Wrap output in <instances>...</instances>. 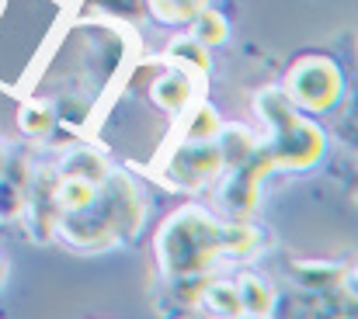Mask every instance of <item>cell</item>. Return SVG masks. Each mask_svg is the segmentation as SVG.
I'll list each match as a JSON object with an SVG mask.
<instances>
[{
  "mask_svg": "<svg viewBox=\"0 0 358 319\" xmlns=\"http://www.w3.org/2000/svg\"><path fill=\"white\" fill-rule=\"evenodd\" d=\"M237 295H240V309L243 316H271L275 306V292L264 278L257 274H240L237 278Z\"/></svg>",
  "mask_w": 358,
  "mask_h": 319,
  "instance_id": "11",
  "label": "cell"
},
{
  "mask_svg": "<svg viewBox=\"0 0 358 319\" xmlns=\"http://www.w3.org/2000/svg\"><path fill=\"white\" fill-rule=\"evenodd\" d=\"M261 243L257 229L250 222H223V243H220V253H234V257H247L254 253Z\"/></svg>",
  "mask_w": 358,
  "mask_h": 319,
  "instance_id": "19",
  "label": "cell"
},
{
  "mask_svg": "<svg viewBox=\"0 0 358 319\" xmlns=\"http://www.w3.org/2000/svg\"><path fill=\"white\" fill-rule=\"evenodd\" d=\"M146 218V202L125 174H112L98 184V198L80 212H59L56 229L77 250H105L139 232Z\"/></svg>",
  "mask_w": 358,
  "mask_h": 319,
  "instance_id": "1",
  "label": "cell"
},
{
  "mask_svg": "<svg viewBox=\"0 0 358 319\" xmlns=\"http://www.w3.org/2000/svg\"><path fill=\"white\" fill-rule=\"evenodd\" d=\"M59 174H66V177H84V181H91V184H101V181L108 177V163H105L101 153L80 146V149H70V153L63 156Z\"/></svg>",
  "mask_w": 358,
  "mask_h": 319,
  "instance_id": "12",
  "label": "cell"
},
{
  "mask_svg": "<svg viewBox=\"0 0 358 319\" xmlns=\"http://www.w3.org/2000/svg\"><path fill=\"white\" fill-rule=\"evenodd\" d=\"M7 167V149H3V142H0V170Z\"/></svg>",
  "mask_w": 358,
  "mask_h": 319,
  "instance_id": "23",
  "label": "cell"
},
{
  "mask_svg": "<svg viewBox=\"0 0 358 319\" xmlns=\"http://www.w3.org/2000/svg\"><path fill=\"white\" fill-rule=\"evenodd\" d=\"M52 181L56 174H38V177H28V191H24V209L28 215V232L35 239H49L52 229H56V198H52Z\"/></svg>",
  "mask_w": 358,
  "mask_h": 319,
  "instance_id": "7",
  "label": "cell"
},
{
  "mask_svg": "<svg viewBox=\"0 0 358 319\" xmlns=\"http://www.w3.org/2000/svg\"><path fill=\"white\" fill-rule=\"evenodd\" d=\"M345 267L341 264H292V281L303 292H324L345 285Z\"/></svg>",
  "mask_w": 358,
  "mask_h": 319,
  "instance_id": "13",
  "label": "cell"
},
{
  "mask_svg": "<svg viewBox=\"0 0 358 319\" xmlns=\"http://www.w3.org/2000/svg\"><path fill=\"white\" fill-rule=\"evenodd\" d=\"M150 98H153V105L164 107V111H174V114L185 111V107L192 105V98H195V73H188L185 66L167 70L164 77L153 80Z\"/></svg>",
  "mask_w": 358,
  "mask_h": 319,
  "instance_id": "8",
  "label": "cell"
},
{
  "mask_svg": "<svg viewBox=\"0 0 358 319\" xmlns=\"http://www.w3.org/2000/svg\"><path fill=\"white\" fill-rule=\"evenodd\" d=\"M3 281H7V260L0 257V285H3Z\"/></svg>",
  "mask_w": 358,
  "mask_h": 319,
  "instance_id": "22",
  "label": "cell"
},
{
  "mask_svg": "<svg viewBox=\"0 0 358 319\" xmlns=\"http://www.w3.org/2000/svg\"><path fill=\"white\" fill-rule=\"evenodd\" d=\"M216 146H220L223 167H237V163H243L257 149V135L250 128H243V125H220Z\"/></svg>",
  "mask_w": 358,
  "mask_h": 319,
  "instance_id": "10",
  "label": "cell"
},
{
  "mask_svg": "<svg viewBox=\"0 0 358 319\" xmlns=\"http://www.w3.org/2000/svg\"><path fill=\"white\" fill-rule=\"evenodd\" d=\"M230 181L223 184V205L234 215H250L257 209V198H261V181L275 170V160L268 153V146H257L243 163L230 167Z\"/></svg>",
  "mask_w": 358,
  "mask_h": 319,
  "instance_id": "6",
  "label": "cell"
},
{
  "mask_svg": "<svg viewBox=\"0 0 358 319\" xmlns=\"http://www.w3.org/2000/svg\"><path fill=\"white\" fill-rule=\"evenodd\" d=\"M192 38H199L202 45H220L227 42V17L216 14L213 7H202L192 21Z\"/></svg>",
  "mask_w": 358,
  "mask_h": 319,
  "instance_id": "20",
  "label": "cell"
},
{
  "mask_svg": "<svg viewBox=\"0 0 358 319\" xmlns=\"http://www.w3.org/2000/svg\"><path fill=\"white\" fill-rule=\"evenodd\" d=\"M202 7H209V0H146V10L164 24H192Z\"/></svg>",
  "mask_w": 358,
  "mask_h": 319,
  "instance_id": "15",
  "label": "cell"
},
{
  "mask_svg": "<svg viewBox=\"0 0 358 319\" xmlns=\"http://www.w3.org/2000/svg\"><path fill=\"white\" fill-rule=\"evenodd\" d=\"M199 302H202V306H209L216 316H243L237 285H234V281H206V288H202Z\"/></svg>",
  "mask_w": 358,
  "mask_h": 319,
  "instance_id": "16",
  "label": "cell"
},
{
  "mask_svg": "<svg viewBox=\"0 0 358 319\" xmlns=\"http://www.w3.org/2000/svg\"><path fill=\"white\" fill-rule=\"evenodd\" d=\"M98 7L112 10V14H122V17H139L146 14V0H94Z\"/></svg>",
  "mask_w": 358,
  "mask_h": 319,
  "instance_id": "21",
  "label": "cell"
},
{
  "mask_svg": "<svg viewBox=\"0 0 358 319\" xmlns=\"http://www.w3.org/2000/svg\"><path fill=\"white\" fill-rule=\"evenodd\" d=\"M223 243V222L199 205H185L171 215L160 232H157V260L164 278H181V274H206L209 264L220 257Z\"/></svg>",
  "mask_w": 358,
  "mask_h": 319,
  "instance_id": "2",
  "label": "cell"
},
{
  "mask_svg": "<svg viewBox=\"0 0 358 319\" xmlns=\"http://www.w3.org/2000/svg\"><path fill=\"white\" fill-rule=\"evenodd\" d=\"M220 170H223V156L216 139H181L164 163V177L185 191L206 188L209 181L220 177Z\"/></svg>",
  "mask_w": 358,
  "mask_h": 319,
  "instance_id": "5",
  "label": "cell"
},
{
  "mask_svg": "<svg viewBox=\"0 0 358 319\" xmlns=\"http://www.w3.org/2000/svg\"><path fill=\"white\" fill-rule=\"evenodd\" d=\"M220 114L213 105H192V111L185 107V128H181V139H216L220 132Z\"/></svg>",
  "mask_w": 358,
  "mask_h": 319,
  "instance_id": "18",
  "label": "cell"
},
{
  "mask_svg": "<svg viewBox=\"0 0 358 319\" xmlns=\"http://www.w3.org/2000/svg\"><path fill=\"white\" fill-rule=\"evenodd\" d=\"M282 91L303 111H327V107H334L341 101L345 73L327 56H303L299 63H292Z\"/></svg>",
  "mask_w": 358,
  "mask_h": 319,
  "instance_id": "4",
  "label": "cell"
},
{
  "mask_svg": "<svg viewBox=\"0 0 358 319\" xmlns=\"http://www.w3.org/2000/svg\"><path fill=\"white\" fill-rule=\"evenodd\" d=\"M257 114L268 121L271 135H268V153L275 160V170H306L324 156V132L317 128V121L303 118L296 105L289 101V94L282 87H264L257 94Z\"/></svg>",
  "mask_w": 358,
  "mask_h": 319,
  "instance_id": "3",
  "label": "cell"
},
{
  "mask_svg": "<svg viewBox=\"0 0 358 319\" xmlns=\"http://www.w3.org/2000/svg\"><path fill=\"white\" fill-rule=\"evenodd\" d=\"M174 66H185L188 73H209V45H202L199 38H178L167 49Z\"/></svg>",
  "mask_w": 358,
  "mask_h": 319,
  "instance_id": "17",
  "label": "cell"
},
{
  "mask_svg": "<svg viewBox=\"0 0 358 319\" xmlns=\"http://www.w3.org/2000/svg\"><path fill=\"white\" fill-rule=\"evenodd\" d=\"M24 191H28V170L21 160H7V167L0 170V222L21 215L24 209Z\"/></svg>",
  "mask_w": 358,
  "mask_h": 319,
  "instance_id": "9",
  "label": "cell"
},
{
  "mask_svg": "<svg viewBox=\"0 0 358 319\" xmlns=\"http://www.w3.org/2000/svg\"><path fill=\"white\" fill-rule=\"evenodd\" d=\"M17 128L31 139H45L52 128H56V111L45 101H24L17 111Z\"/></svg>",
  "mask_w": 358,
  "mask_h": 319,
  "instance_id": "14",
  "label": "cell"
}]
</instances>
